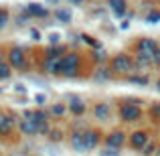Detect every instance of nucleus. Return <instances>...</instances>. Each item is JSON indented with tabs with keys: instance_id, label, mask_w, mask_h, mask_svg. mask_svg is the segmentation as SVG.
I'll return each instance as SVG.
<instances>
[{
	"instance_id": "nucleus-24",
	"label": "nucleus",
	"mask_w": 160,
	"mask_h": 156,
	"mask_svg": "<svg viewBox=\"0 0 160 156\" xmlns=\"http://www.w3.org/2000/svg\"><path fill=\"white\" fill-rule=\"evenodd\" d=\"M102 156H120V154H118L113 148H106V150L102 152Z\"/></svg>"
},
{
	"instance_id": "nucleus-7",
	"label": "nucleus",
	"mask_w": 160,
	"mask_h": 156,
	"mask_svg": "<svg viewBox=\"0 0 160 156\" xmlns=\"http://www.w3.org/2000/svg\"><path fill=\"white\" fill-rule=\"evenodd\" d=\"M148 142H150L148 132H144V130H138V132L130 134V146H132V148H136V150H142L146 144H148Z\"/></svg>"
},
{
	"instance_id": "nucleus-19",
	"label": "nucleus",
	"mask_w": 160,
	"mask_h": 156,
	"mask_svg": "<svg viewBox=\"0 0 160 156\" xmlns=\"http://www.w3.org/2000/svg\"><path fill=\"white\" fill-rule=\"evenodd\" d=\"M156 148H158V146L154 144V142H148V144L142 148V154H144V156H152V154H156Z\"/></svg>"
},
{
	"instance_id": "nucleus-18",
	"label": "nucleus",
	"mask_w": 160,
	"mask_h": 156,
	"mask_svg": "<svg viewBox=\"0 0 160 156\" xmlns=\"http://www.w3.org/2000/svg\"><path fill=\"white\" fill-rule=\"evenodd\" d=\"M10 75H12V67L8 65V61H4L0 57V79H8Z\"/></svg>"
},
{
	"instance_id": "nucleus-22",
	"label": "nucleus",
	"mask_w": 160,
	"mask_h": 156,
	"mask_svg": "<svg viewBox=\"0 0 160 156\" xmlns=\"http://www.w3.org/2000/svg\"><path fill=\"white\" fill-rule=\"evenodd\" d=\"M8 24V12L4 8H0V28H4Z\"/></svg>"
},
{
	"instance_id": "nucleus-1",
	"label": "nucleus",
	"mask_w": 160,
	"mask_h": 156,
	"mask_svg": "<svg viewBox=\"0 0 160 156\" xmlns=\"http://www.w3.org/2000/svg\"><path fill=\"white\" fill-rule=\"evenodd\" d=\"M138 59L146 65H160V47L152 39H142L138 43Z\"/></svg>"
},
{
	"instance_id": "nucleus-4",
	"label": "nucleus",
	"mask_w": 160,
	"mask_h": 156,
	"mask_svg": "<svg viewBox=\"0 0 160 156\" xmlns=\"http://www.w3.org/2000/svg\"><path fill=\"white\" fill-rule=\"evenodd\" d=\"M112 71L118 75H128L134 71V61L130 59V55L126 53H120L112 59Z\"/></svg>"
},
{
	"instance_id": "nucleus-17",
	"label": "nucleus",
	"mask_w": 160,
	"mask_h": 156,
	"mask_svg": "<svg viewBox=\"0 0 160 156\" xmlns=\"http://www.w3.org/2000/svg\"><path fill=\"white\" fill-rule=\"evenodd\" d=\"M108 4L118 16H122L126 12V0H108Z\"/></svg>"
},
{
	"instance_id": "nucleus-14",
	"label": "nucleus",
	"mask_w": 160,
	"mask_h": 156,
	"mask_svg": "<svg viewBox=\"0 0 160 156\" xmlns=\"http://www.w3.org/2000/svg\"><path fill=\"white\" fill-rule=\"evenodd\" d=\"M69 112L75 113V116H81V113L85 112V103H83V99L71 98V102H69Z\"/></svg>"
},
{
	"instance_id": "nucleus-16",
	"label": "nucleus",
	"mask_w": 160,
	"mask_h": 156,
	"mask_svg": "<svg viewBox=\"0 0 160 156\" xmlns=\"http://www.w3.org/2000/svg\"><path fill=\"white\" fill-rule=\"evenodd\" d=\"M71 146H73L77 152H85V146H83V132H75L71 136Z\"/></svg>"
},
{
	"instance_id": "nucleus-26",
	"label": "nucleus",
	"mask_w": 160,
	"mask_h": 156,
	"mask_svg": "<svg viewBox=\"0 0 160 156\" xmlns=\"http://www.w3.org/2000/svg\"><path fill=\"white\" fill-rule=\"evenodd\" d=\"M71 4H83V0H69Z\"/></svg>"
},
{
	"instance_id": "nucleus-3",
	"label": "nucleus",
	"mask_w": 160,
	"mask_h": 156,
	"mask_svg": "<svg viewBox=\"0 0 160 156\" xmlns=\"http://www.w3.org/2000/svg\"><path fill=\"white\" fill-rule=\"evenodd\" d=\"M18 128L27 136H37V134H49V122H32V120H20Z\"/></svg>"
},
{
	"instance_id": "nucleus-6",
	"label": "nucleus",
	"mask_w": 160,
	"mask_h": 156,
	"mask_svg": "<svg viewBox=\"0 0 160 156\" xmlns=\"http://www.w3.org/2000/svg\"><path fill=\"white\" fill-rule=\"evenodd\" d=\"M120 118L124 122H128V124H132V122H138L142 118V109L134 103H124L120 108Z\"/></svg>"
},
{
	"instance_id": "nucleus-2",
	"label": "nucleus",
	"mask_w": 160,
	"mask_h": 156,
	"mask_svg": "<svg viewBox=\"0 0 160 156\" xmlns=\"http://www.w3.org/2000/svg\"><path fill=\"white\" fill-rule=\"evenodd\" d=\"M79 67H81V59L77 53H67L61 57V67H59V73L65 75V77H75L79 73Z\"/></svg>"
},
{
	"instance_id": "nucleus-30",
	"label": "nucleus",
	"mask_w": 160,
	"mask_h": 156,
	"mask_svg": "<svg viewBox=\"0 0 160 156\" xmlns=\"http://www.w3.org/2000/svg\"><path fill=\"white\" fill-rule=\"evenodd\" d=\"M98 2H102V0H98Z\"/></svg>"
},
{
	"instance_id": "nucleus-29",
	"label": "nucleus",
	"mask_w": 160,
	"mask_h": 156,
	"mask_svg": "<svg viewBox=\"0 0 160 156\" xmlns=\"http://www.w3.org/2000/svg\"><path fill=\"white\" fill-rule=\"evenodd\" d=\"M156 112H158V122H160V108H158V109H156Z\"/></svg>"
},
{
	"instance_id": "nucleus-25",
	"label": "nucleus",
	"mask_w": 160,
	"mask_h": 156,
	"mask_svg": "<svg viewBox=\"0 0 160 156\" xmlns=\"http://www.w3.org/2000/svg\"><path fill=\"white\" fill-rule=\"evenodd\" d=\"M35 99H37V102H39V103H43V102H45V95H37Z\"/></svg>"
},
{
	"instance_id": "nucleus-23",
	"label": "nucleus",
	"mask_w": 160,
	"mask_h": 156,
	"mask_svg": "<svg viewBox=\"0 0 160 156\" xmlns=\"http://www.w3.org/2000/svg\"><path fill=\"white\" fill-rule=\"evenodd\" d=\"M158 20H160V12H156V10H154V12H150V14L146 16V23H150V24L158 23Z\"/></svg>"
},
{
	"instance_id": "nucleus-12",
	"label": "nucleus",
	"mask_w": 160,
	"mask_h": 156,
	"mask_svg": "<svg viewBox=\"0 0 160 156\" xmlns=\"http://www.w3.org/2000/svg\"><path fill=\"white\" fill-rule=\"evenodd\" d=\"M98 142H99L98 132H93V130H85L83 132V146H85V150H93L98 146Z\"/></svg>"
},
{
	"instance_id": "nucleus-13",
	"label": "nucleus",
	"mask_w": 160,
	"mask_h": 156,
	"mask_svg": "<svg viewBox=\"0 0 160 156\" xmlns=\"http://www.w3.org/2000/svg\"><path fill=\"white\" fill-rule=\"evenodd\" d=\"M24 120H32V122H49L47 113L41 112V109H27L24 112Z\"/></svg>"
},
{
	"instance_id": "nucleus-28",
	"label": "nucleus",
	"mask_w": 160,
	"mask_h": 156,
	"mask_svg": "<svg viewBox=\"0 0 160 156\" xmlns=\"http://www.w3.org/2000/svg\"><path fill=\"white\" fill-rule=\"evenodd\" d=\"M154 156H160V144H158V148H156V154Z\"/></svg>"
},
{
	"instance_id": "nucleus-8",
	"label": "nucleus",
	"mask_w": 160,
	"mask_h": 156,
	"mask_svg": "<svg viewBox=\"0 0 160 156\" xmlns=\"http://www.w3.org/2000/svg\"><path fill=\"white\" fill-rule=\"evenodd\" d=\"M14 124H16V120H14V116H10V113H6V112H0V134L2 136H8V134L14 130Z\"/></svg>"
},
{
	"instance_id": "nucleus-9",
	"label": "nucleus",
	"mask_w": 160,
	"mask_h": 156,
	"mask_svg": "<svg viewBox=\"0 0 160 156\" xmlns=\"http://www.w3.org/2000/svg\"><path fill=\"white\" fill-rule=\"evenodd\" d=\"M93 116H95V120H99V122H108L109 116H112L109 103H106V102L95 103V105H93Z\"/></svg>"
},
{
	"instance_id": "nucleus-10",
	"label": "nucleus",
	"mask_w": 160,
	"mask_h": 156,
	"mask_svg": "<svg viewBox=\"0 0 160 156\" xmlns=\"http://www.w3.org/2000/svg\"><path fill=\"white\" fill-rule=\"evenodd\" d=\"M106 142H108V148H120V146H124L126 144V134L122 132V130H116V132H112L109 136L106 138Z\"/></svg>"
},
{
	"instance_id": "nucleus-11",
	"label": "nucleus",
	"mask_w": 160,
	"mask_h": 156,
	"mask_svg": "<svg viewBox=\"0 0 160 156\" xmlns=\"http://www.w3.org/2000/svg\"><path fill=\"white\" fill-rule=\"evenodd\" d=\"M59 67H61V55L59 57H47L43 63V71L45 73H51V75L59 73Z\"/></svg>"
},
{
	"instance_id": "nucleus-15",
	"label": "nucleus",
	"mask_w": 160,
	"mask_h": 156,
	"mask_svg": "<svg viewBox=\"0 0 160 156\" xmlns=\"http://www.w3.org/2000/svg\"><path fill=\"white\" fill-rule=\"evenodd\" d=\"M27 14H31V16H47L49 14V10L45 6H41V4H28L27 6Z\"/></svg>"
},
{
	"instance_id": "nucleus-27",
	"label": "nucleus",
	"mask_w": 160,
	"mask_h": 156,
	"mask_svg": "<svg viewBox=\"0 0 160 156\" xmlns=\"http://www.w3.org/2000/svg\"><path fill=\"white\" fill-rule=\"evenodd\" d=\"M156 89L160 91V77H158V81H156Z\"/></svg>"
},
{
	"instance_id": "nucleus-5",
	"label": "nucleus",
	"mask_w": 160,
	"mask_h": 156,
	"mask_svg": "<svg viewBox=\"0 0 160 156\" xmlns=\"http://www.w3.org/2000/svg\"><path fill=\"white\" fill-rule=\"evenodd\" d=\"M6 61L12 69H24V67H27V55H24V51L20 47H12L10 51H8Z\"/></svg>"
},
{
	"instance_id": "nucleus-21",
	"label": "nucleus",
	"mask_w": 160,
	"mask_h": 156,
	"mask_svg": "<svg viewBox=\"0 0 160 156\" xmlns=\"http://www.w3.org/2000/svg\"><path fill=\"white\" fill-rule=\"evenodd\" d=\"M65 105H63V103H55L53 105V108H51V113H53V116H63V113H65Z\"/></svg>"
},
{
	"instance_id": "nucleus-20",
	"label": "nucleus",
	"mask_w": 160,
	"mask_h": 156,
	"mask_svg": "<svg viewBox=\"0 0 160 156\" xmlns=\"http://www.w3.org/2000/svg\"><path fill=\"white\" fill-rule=\"evenodd\" d=\"M57 18H59V20H63V23H69V20H71V12H69V10H65V8H63V10L59 8V10H57Z\"/></svg>"
}]
</instances>
